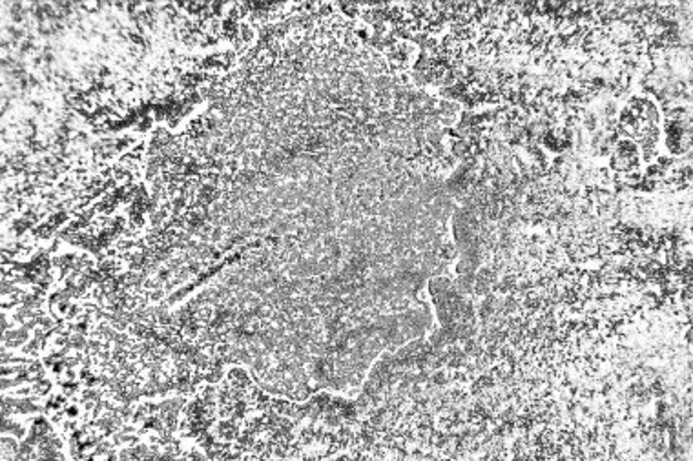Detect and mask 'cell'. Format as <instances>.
<instances>
[{
	"mask_svg": "<svg viewBox=\"0 0 693 461\" xmlns=\"http://www.w3.org/2000/svg\"><path fill=\"white\" fill-rule=\"evenodd\" d=\"M639 150L632 143H620L613 152V166L620 172H632L639 166Z\"/></svg>",
	"mask_w": 693,
	"mask_h": 461,
	"instance_id": "1",
	"label": "cell"
}]
</instances>
